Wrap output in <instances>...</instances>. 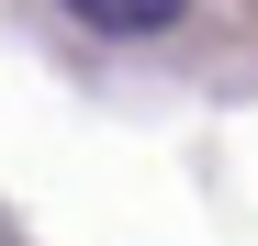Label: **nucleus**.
I'll use <instances>...</instances> for the list:
<instances>
[{
    "mask_svg": "<svg viewBox=\"0 0 258 246\" xmlns=\"http://www.w3.org/2000/svg\"><path fill=\"white\" fill-rule=\"evenodd\" d=\"M191 0H68V23H90V34H168Z\"/></svg>",
    "mask_w": 258,
    "mask_h": 246,
    "instance_id": "f257e3e1",
    "label": "nucleus"
}]
</instances>
